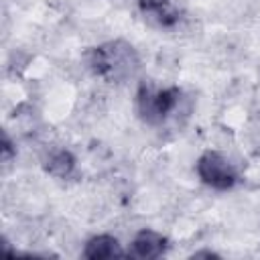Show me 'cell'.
I'll use <instances>...</instances> for the list:
<instances>
[{
    "label": "cell",
    "mask_w": 260,
    "mask_h": 260,
    "mask_svg": "<svg viewBox=\"0 0 260 260\" xmlns=\"http://www.w3.org/2000/svg\"><path fill=\"white\" fill-rule=\"evenodd\" d=\"M10 156H12V142H10L8 134L4 132V134H2V158H4V162H6Z\"/></svg>",
    "instance_id": "obj_8"
},
{
    "label": "cell",
    "mask_w": 260,
    "mask_h": 260,
    "mask_svg": "<svg viewBox=\"0 0 260 260\" xmlns=\"http://www.w3.org/2000/svg\"><path fill=\"white\" fill-rule=\"evenodd\" d=\"M167 248H169V242L162 234L154 230H140L134 236L126 256L136 260H154V258H160L167 252Z\"/></svg>",
    "instance_id": "obj_4"
},
{
    "label": "cell",
    "mask_w": 260,
    "mask_h": 260,
    "mask_svg": "<svg viewBox=\"0 0 260 260\" xmlns=\"http://www.w3.org/2000/svg\"><path fill=\"white\" fill-rule=\"evenodd\" d=\"M87 67L91 69L93 75L110 81V83H120L136 75L140 69V59L134 47L122 39L108 41L104 45L93 47L87 53Z\"/></svg>",
    "instance_id": "obj_1"
},
{
    "label": "cell",
    "mask_w": 260,
    "mask_h": 260,
    "mask_svg": "<svg viewBox=\"0 0 260 260\" xmlns=\"http://www.w3.org/2000/svg\"><path fill=\"white\" fill-rule=\"evenodd\" d=\"M126 256V252L122 250L120 242L114 236L108 234H100L87 240L85 248H83V258L89 260H104V258H122Z\"/></svg>",
    "instance_id": "obj_6"
},
{
    "label": "cell",
    "mask_w": 260,
    "mask_h": 260,
    "mask_svg": "<svg viewBox=\"0 0 260 260\" xmlns=\"http://www.w3.org/2000/svg\"><path fill=\"white\" fill-rule=\"evenodd\" d=\"M45 169L53 175V177H59V179H65L73 173L75 169V158L69 150L61 148V150H55L49 154V158L45 160Z\"/></svg>",
    "instance_id": "obj_7"
},
{
    "label": "cell",
    "mask_w": 260,
    "mask_h": 260,
    "mask_svg": "<svg viewBox=\"0 0 260 260\" xmlns=\"http://www.w3.org/2000/svg\"><path fill=\"white\" fill-rule=\"evenodd\" d=\"M195 169H197L199 179H201L207 187H211V189H215V191H230V189L236 187V183H238V179H240L236 165H234L225 154H221V152H217V150H207V152H203V154L197 158Z\"/></svg>",
    "instance_id": "obj_3"
},
{
    "label": "cell",
    "mask_w": 260,
    "mask_h": 260,
    "mask_svg": "<svg viewBox=\"0 0 260 260\" xmlns=\"http://www.w3.org/2000/svg\"><path fill=\"white\" fill-rule=\"evenodd\" d=\"M140 14L158 28H173L179 24L181 14L169 0H138Z\"/></svg>",
    "instance_id": "obj_5"
},
{
    "label": "cell",
    "mask_w": 260,
    "mask_h": 260,
    "mask_svg": "<svg viewBox=\"0 0 260 260\" xmlns=\"http://www.w3.org/2000/svg\"><path fill=\"white\" fill-rule=\"evenodd\" d=\"M183 91L175 85L158 87L152 83H142L136 93L138 116L148 126H162L179 108Z\"/></svg>",
    "instance_id": "obj_2"
}]
</instances>
